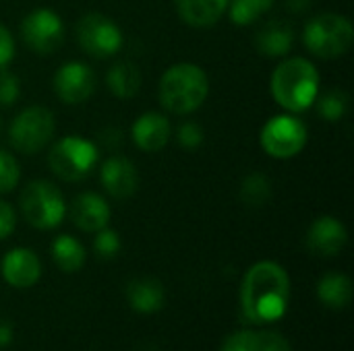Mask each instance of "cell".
Instances as JSON below:
<instances>
[{"mask_svg": "<svg viewBox=\"0 0 354 351\" xmlns=\"http://www.w3.org/2000/svg\"><path fill=\"white\" fill-rule=\"evenodd\" d=\"M290 300V279L286 271L272 261L253 265L241 288V304L247 321L263 325L284 317Z\"/></svg>", "mask_w": 354, "mask_h": 351, "instance_id": "obj_1", "label": "cell"}, {"mask_svg": "<svg viewBox=\"0 0 354 351\" xmlns=\"http://www.w3.org/2000/svg\"><path fill=\"white\" fill-rule=\"evenodd\" d=\"M270 89L284 110L299 114L315 103L319 95V72L305 58H288L274 70Z\"/></svg>", "mask_w": 354, "mask_h": 351, "instance_id": "obj_2", "label": "cell"}, {"mask_svg": "<svg viewBox=\"0 0 354 351\" xmlns=\"http://www.w3.org/2000/svg\"><path fill=\"white\" fill-rule=\"evenodd\" d=\"M209 93V79L201 66L180 62L170 66L160 79V103L172 114H191L203 106Z\"/></svg>", "mask_w": 354, "mask_h": 351, "instance_id": "obj_3", "label": "cell"}, {"mask_svg": "<svg viewBox=\"0 0 354 351\" xmlns=\"http://www.w3.org/2000/svg\"><path fill=\"white\" fill-rule=\"evenodd\" d=\"M353 39V23L346 17L334 12H326L311 19L303 33V41L307 50L326 60L344 56L351 50Z\"/></svg>", "mask_w": 354, "mask_h": 351, "instance_id": "obj_4", "label": "cell"}, {"mask_svg": "<svg viewBox=\"0 0 354 351\" xmlns=\"http://www.w3.org/2000/svg\"><path fill=\"white\" fill-rule=\"evenodd\" d=\"M25 221L37 230H54L66 215L62 192L48 180L29 182L19 199Z\"/></svg>", "mask_w": 354, "mask_h": 351, "instance_id": "obj_5", "label": "cell"}, {"mask_svg": "<svg viewBox=\"0 0 354 351\" xmlns=\"http://www.w3.org/2000/svg\"><path fill=\"white\" fill-rule=\"evenodd\" d=\"M100 159L95 143L83 137H64L50 149V170L64 182H79L91 174Z\"/></svg>", "mask_w": 354, "mask_h": 351, "instance_id": "obj_6", "label": "cell"}, {"mask_svg": "<svg viewBox=\"0 0 354 351\" xmlns=\"http://www.w3.org/2000/svg\"><path fill=\"white\" fill-rule=\"evenodd\" d=\"M54 128V114L44 106H31L12 120L8 130L10 145L25 155H33L50 143Z\"/></svg>", "mask_w": 354, "mask_h": 351, "instance_id": "obj_7", "label": "cell"}, {"mask_svg": "<svg viewBox=\"0 0 354 351\" xmlns=\"http://www.w3.org/2000/svg\"><path fill=\"white\" fill-rule=\"evenodd\" d=\"M307 145V126L301 118L290 114L274 116L261 130V147L276 159H288L303 151Z\"/></svg>", "mask_w": 354, "mask_h": 351, "instance_id": "obj_8", "label": "cell"}, {"mask_svg": "<svg viewBox=\"0 0 354 351\" xmlns=\"http://www.w3.org/2000/svg\"><path fill=\"white\" fill-rule=\"evenodd\" d=\"M79 46L93 58H110L122 46L120 27L102 12L83 14L77 23Z\"/></svg>", "mask_w": 354, "mask_h": 351, "instance_id": "obj_9", "label": "cell"}, {"mask_svg": "<svg viewBox=\"0 0 354 351\" xmlns=\"http://www.w3.org/2000/svg\"><path fill=\"white\" fill-rule=\"evenodd\" d=\"M21 37L37 54H52L64 41V23L50 8L31 10L21 23Z\"/></svg>", "mask_w": 354, "mask_h": 351, "instance_id": "obj_10", "label": "cell"}, {"mask_svg": "<svg viewBox=\"0 0 354 351\" xmlns=\"http://www.w3.org/2000/svg\"><path fill=\"white\" fill-rule=\"evenodd\" d=\"M54 91L64 103H83L95 91V74L85 62H64L54 74Z\"/></svg>", "mask_w": 354, "mask_h": 351, "instance_id": "obj_11", "label": "cell"}, {"mask_svg": "<svg viewBox=\"0 0 354 351\" xmlns=\"http://www.w3.org/2000/svg\"><path fill=\"white\" fill-rule=\"evenodd\" d=\"M348 234L342 221L326 215L313 221L307 232V248L317 257H336L344 250Z\"/></svg>", "mask_w": 354, "mask_h": 351, "instance_id": "obj_12", "label": "cell"}, {"mask_svg": "<svg viewBox=\"0 0 354 351\" xmlns=\"http://www.w3.org/2000/svg\"><path fill=\"white\" fill-rule=\"evenodd\" d=\"M100 180H102V186L106 188V192L118 201L133 197L139 186V174H137L133 161L127 157H120V155L110 157L102 163Z\"/></svg>", "mask_w": 354, "mask_h": 351, "instance_id": "obj_13", "label": "cell"}, {"mask_svg": "<svg viewBox=\"0 0 354 351\" xmlns=\"http://www.w3.org/2000/svg\"><path fill=\"white\" fill-rule=\"evenodd\" d=\"M2 277L12 288H31L39 281L41 263L29 248H12L2 257Z\"/></svg>", "mask_w": 354, "mask_h": 351, "instance_id": "obj_14", "label": "cell"}, {"mask_svg": "<svg viewBox=\"0 0 354 351\" xmlns=\"http://www.w3.org/2000/svg\"><path fill=\"white\" fill-rule=\"evenodd\" d=\"M135 145L145 153L162 151L170 141V122L164 114L158 112H145L139 116L131 128Z\"/></svg>", "mask_w": 354, "mask_h": 351, "instance_id": "obj_15", "label": "cell"}, {"mask_svg": "<svg viewBox=\"0 0 354 351\" xmlns=\"http://www.w3.org/2000/svg\"><path fill=\"white\" fill-rule=\"evenodd\" d=\"M71 217L83 232H100L110 221V207L104 197L95 192H83L73 201Z\"/></svg>", "mask_w": 354, "mask_h": 351, "instance_id": "obj_16", "label": "cell"}, {"mask_svg": "<svg viewBox=\"0 0 354 351\" xmlns=\"http://www.w3.org/2000/svg\"><path fill=\"white\" fill-rule=\"evenodd\" d=\"M292 43H295V31L288 23L280 19L268 21L255 35L257 50L268 58L286 56L292 50Z\"/></svg>", "mask_w": 354, "mask_h": 351, "instance_id": "obj_17", "label": "cell"}, {"mask_svg": "<svg viewBox=\"0 0 354 351\" xmlns=\"http://www.w3.org/2000/svg\"><path fill=\"white\" fill-rule=\"evenodd\" d=\"M127 298H129L131 308L135 312H139V314L160 312L164 302H166L164 288L156 279H135V281H131L129 288H127Z\"/></svg>", "mask_w": 354, "mask_h": 351, "instance_id": "obj_18", "label": "cell"}, {"mask_svg": "<svg viewBox=\"0 0 354 351\" xmlns=\"http://www.w3.org/2000/svg\"><path fill=\"white\" fill-rule=\"evenodd\" d=\"M180 19L193 27H209L228 8V0H174Z\"/></svg>", "mask_w": 354, "mask_h": 351, "instance_id": "obj_19", "label": "cell"}, {"mask_svg": "<svg viewBox=\"0 0 354 351\" xmlns=\"http://www.w3.org/2000/svg\"><path fill=\"white\" fill-rule=\"evenodd\" d=\"M317 298L332 310H342L353 300V281L344 273H328L317 283Z\"/></svg>", "mask_w": 354, "mask_h": 351, "instance_id": "obj_20", "label": "cell"}, {"mask_svg": "<svg viewBox=\"0 0 354 351\" xmlns=\"http://www.w3.org/2000/svg\"><path fill=\"white\" fill-rule=\"evenodd\" d=\"M108 87L110 91L120 97V99H131L139 93L141 89V72L139 68L129 62V60H122V62H116L110 70H108Z\"/></svg>", "mask_w": 354, "mask_h": 351, "instance_id": "obj_21", "label": "cell"}, {"mask_svg": "<svg viewBox=\"0 0 354 351\" xmlns=\"http://www.w3.org/2000/svg\"><path fill=\"white\" fill-rule=\"evenodd\" d=\"M52 259L64 273H75L85 265V248L73 236H58L52 242Z\"/></svg>", "mask_w": 354, "mask_h": 351, "instance_id": "obj_22", "label": "cell"}, {"mask_svg": "<svg viewBox=\"0 0 354 351\" xmlns=\"http://www.w3.org/2000/svg\"><path fill=\"white\" fill-rule=\"evenodd\" d=\"M241 201L249 207H261L272 199V182L266 174H249L241 184Z\"/></svg>", "mask_w": 354, "mask_h": 351, "instance_id": "obj_23", "label": "cell"}, {"mask_svg": "<svg viewBox=\"0 0 354 351\" xmlns=\"http://www.w3.org/2000/svg\"><path fill=\"white\" fill-rule=\"evenodd\" d=\"M315 103H317V112L324 120L340 122L348 114L351 97L342 89H332V91H326L324 95H317Z\"/></svg>", "mask_w": 354, "mask_h": 351, "instance_id": "obj_24", "label": "cell"}, {"mask_svg": "<svg viewBox=\"0 0 354 351\" xmlns=\"http://www.w3.org/2000/svg\"><path fill=\"white\" fill-rule=\"evenodd\" d=\"M274 6V0H228L234 25H251Z\"/></svg>", "mask_w": 354, "mask_h": 351, "instance_id": "obj_25", "label": "cell"}, {"mask_svg": "<svg viewBox=\"0 0 354 351\" xmlns=\"http://www.w3.org/2000/svg\"><path fill=\"white\" fill-rule=\"evenodd\" d=\"M93 250L100 259L108 261V259H114L118 252H120V238L114 230H110L108 225L102 228L93 240Z\"/></svg>", "mask_w": 354, "mask_h": 351, "instance_id": "obj_26", "label": "cell"}, {"mask_svg": "<svg viewBox=\"0 0 354 351\" xmlns=\"http://www.w3.org/2000/svg\"><path fill=\"white\" fill-rule=\"evenodd\" d=\"M21 178V170L17 159L0 149V192H10Z\"/></svg>", "mask_w": 354, "mask_h": 351, "instance_id": "obj_27", "label": "cell"}, {"mask_svg": "<svg viewBox=\"0 0 354 351\" xmlns=\"http://www.w3.org/2000/svg\"><path fill=\"white\" fill-rule=\"evenodd\" d=\"M21 95V87H19V79L6 70L0 68V108H10Z\"/></svg>", "mask_w": 354, "mask_h": 351, "instance_id": "obj_28", "label": "cell"}, {"mask_svg": "<svg viewBox=\"0 0 354 351\" xmlns=\"http://www.w3.org/2000/svg\"><path fill=\"white\" fill-rule=\"evenodd\" d=\"M220 351H257V333L255 331H239L232 333Z\"/></svg>", "mask_w": 354, "mask_h": 351, "instance_id": "obj_29", "label": "cell"}, {"mask_svg": "<svg viewBox=\"0 0 354 351\" xmlns=\"http://www.w3.org/2000/svg\"><path fill=\"white\" fill-rule=\"evenodd\" d=\"M176 137H178V143L185 149H197L203 143V130H201V126L197 122H191V120L180 124Z\"/></svg>", "mask_w": 354, "mask_h": 351, "instance_id": "obj_30", "label": "cell"}, {"mask_svg": "<svg viewBox=\"0 0 354 351\" xmlns=\"http://www.w3.org/2000/svg\"><path fill=\"white\" fill-rule=\"evenodd\" d=\"M257 351H292L284 335L276 331L257 333Z\"/></svg>", "mask_w": 354, "mask_h": 351, "instance_id": "obj_31", "label": "cell"}, {"mask_svg": "<svg viewBox=\"0 0 354 351\" xmlns=\"http://www.w3.org/2000/svg\"><path fill=\"white\" fill-rule=\"evenodd\" d=\"M17 225V215L12 211V207L4 201H0V240L8 238L15 232Z\"/></svg>", "mask_w": 354, "mask_h": 351, "instance_id": "obj_32", "label": "cell"}, {"mask_svg": "<svg viewBox=\"0 0 354 351\" xmlns=\"http://www.w3.org/2000/svg\"><path fill=\"white\" fill-rule=\"evenodd\" d=\"M12 58H15V39L10 31L0 25V68L8 66Z\"/></svg>", "mask_w": 354, "mask_h": 351, "instance_id": "obj_33", "label": "cell"}, {"mask_svg": "<svg viewBox=\"0 0 354 351\" xmlns=\"http://www.w3.org/2000/svg\"><path fill=\"white\" fill-rule=\"evenodd\" d=\"M12 341V327L6 319H0V348L10 345Z\"/></svg>", "mask_w": 354, "mask_h": 351, "instance_id": "obj_34", "label": "cell"}, {"mask_svg": "<svg viewBox=\"0 0 354 351\" xmlns=\"http://www.w3.org/2000/svg\"><path fill=\"white\" fill-rule=\"evenodd\" d=\"M102 139H104V143H106L108 147H118L120 141H122V134H120V130H116V128H106V130L102 132Z\"/></svg>", "mask_w": 354, "mask_h": 351, "instance_id": "obj_35", "label": "cell"}, {"mask_svg": "<svg viewBox=\"0 0 354 351\" xmlns=\"http://www.w3.org/2000/svg\"><path fill=\"white\" fill-rule=\"evenodd\" d=\"M311 6V0H286V8H290L292 12H303Z\"/></svg>", "mask_w": 354, "mask_h": 351, "instance_id": "obj_36", "label": "cell"}, {"mask_svg": "<svg viewBox=\"0 0 354 351\" xmlns=\"http://www.w3.org/2000/svg\"><path fill=\"white\" fill-rule=\"evenodd\" d=\"M0 128H2V122H0Z\"/></svg>", "mask_w": 354, "mask_h": 351, "instance_id": "obj_37", "label": "cell"}]
</instances>
